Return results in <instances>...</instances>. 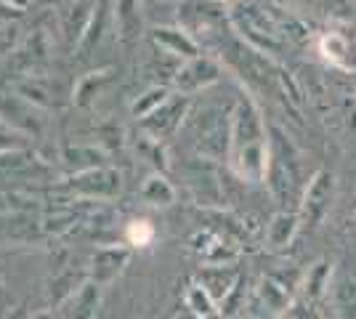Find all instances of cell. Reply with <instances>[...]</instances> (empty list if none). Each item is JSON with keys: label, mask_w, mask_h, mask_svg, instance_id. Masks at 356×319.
I'll return each mask as SVG.
<instances>
[{"label": "cell", "mask_w": 356, "mask_h": 319, "mask_svg": "<svg viewBox=\"0 0 356 319\" xmlns=\"http://www.w3.org/2000/svg\"><path fill=\"white\" fill-rule=\"evenodd\" d=\"M229 115H232L229 167L242 181H266L271 163V138L261 106L250 93H239Z\"/></svg>", "instance_id": "6da1fadb"}, {"label": "cell", "mask_w": 356, "mask_h": 319, "mask_svg": "<svg viewBox=\"0 0 356 319\" xmlns=\"http://www.w3.org/2000/svg\"><path fill=\"white\" fill-rule=\"evenodd\" d=\"M229 24L234 27V32L248 46L266 54L271 59L287 54V48H290V40L282 32L280 19H277L274 0H237V3H232Z\"/></svg>", "instance_id": "7a4b0ae2"}, {"label": "cell", "mask_w": 356, "mask_h": 319, "mask_svg": "<svg viewBox=\"0 0 356 319\" xmlns=\"http://www.w3.org/2000/svg\"><path fill=\"white\" fill-rule=\"evenodd\" d=\"M229 147H232V115H223L221 109H208L202 120L197 122L194 152L202 160L221 163L229 160Z\"/></svg>", "instance_id": "3957f363"}, {"label": "cell", "mask_w": 356, "mask_h": 319, "mask_svg": "<svg viewBox=\"0 0 356 319\" xmlns=\"http://www.w3.org/2000/svg\"><path fill=\"white\" fill-rule=\"evenodd\" d=\"M332 199H335V176L322 167L306 181L303 197H300V205H298L300 224L312 229L319 227L325 221V215L330 213V208H332Z\"/></svg>", "instance_id": "277c9868"}, {"label": "cell", "mask_w": 356, "mask_h": 319, "mask_svg": "<svg viewBox=\"0 0 356 319\" xmlns=\"http://www.w3.org/2000/svg\"><path fill=\"white\" fill-rule=\"evenodd\" d=\"M189 106H192V96L173 91V96L163 106H157L152 115L138 120V128H141V133L157 138V141H168L176 136L178 128L189 117Z\"/></svg>", "instance_id": "5b68a950"}, {"label": "cell", "mask_w": 356, "mask_h": 319, "mask_svg": "<svg viewBox=\"0 0 356 319\" xmlns=\"http://www.w3.org/2000/svg\"><path fill=\"white\" fill-rule=\"evenodd\" d=\"M274 141H271V163H268V173L266 181L271 195L280 199V202H287V199H296V189H298V165L293 160V154L287 152V141L284 136H280L277 131L271 133Z\"/></svg>", "instance_id": "8992f818"}, {"label": "cell", "mask_w": 356, "mask_h": 319, "mask_svg": "<svg viewBox=\"0 0 356 319\" xmlns=\"http://www.w3.org/2000/svg\"><path fill=\"white\" fill-rule=\"evenodd\" d=\"M67 189L77 195V197L86 199H115L122 192V176H120L115 167L109 165H99L90 167V170H80V173H72L67 179Z\"/></svg>", "instance_id": "52a82bcc"}, {"label": "cell", "mask_w": 356, "mask_h": 319, "mask_svg": "<svg viewBox=\"0 0 356 319\" xmlns=\"http://www.w3.org/2000/svg\"><path fill=\"white\" fill-rule=\"evenodd\" d=\"M223 75V67L218 59L213 56H194V59L181 61L176 77H173V91L184 93V96H194V93L205 91L210 85H216Z\"/></svg>", "instance_id": "ba28073f"}, {"label": "cell", "mask_w": 356, "mask_h": 319, "mask_svg": "<svg viewBox=\"0 0 356 319\" xmlns=\"http://www.w3.org/2000/svg\"><path fill=\"white\" fill-rule=\"evenodd\" d=\"M293 306V295L284 282L274 279V277H264L250 295V314L261 319H280L290 314Z\"/></svg>", "instance_id": "9c48e42d"}, {"label": "cell", "mask_w": 356, "mask_h": 319, "mask_svg": "<svg viewBox=\"0 0 356 319\" xmlns=\"http://www.w3.org/2000/svg\"><path fill=\"white\" fill-rule=\"evenodd\" d=\"M131 263V247L125 245H106V247H99L90 259L88 266V279L99 282L102 288L112 285L120 274L125 272V266Z\"/></svg>", "instance_id": "30bf717a"}, {"label": "cell", "mask_w": 356, "mask_h": 319, "mask_svg": "<svg viewBox=\"0 0 356 319\" xmlns=\"http://www.w3.org/2000/svg\"><path fill=\"white\" fill-rule=\"evenodd\" d=\"M152 43H154V48H160V51H165V54H170V56H176V59H181V61L194 59V56L202 54L200 40H197L186 27H181V24H178V27L176 24L154 27V30H152Z\"/></svg>", "instance_id": "8fae6325"}, {"label": "cell", "mask_w": 356, "mask_h": 319, "mask_svg": "<svg viewBox=\"0 0 356 319\" xmlns=\"http://www.w3.org/2000/svg\"><path fill=\"white\" fill-rule=\"evenodd\" d=\"M242 279V274L234 263H205L197 272V282L208 290L210 295L218 301V306L226 301V295L237 288V282Z\"/></svg>", "instance_id": "7c38bea8"}, {"label": "cell", "mask_w": 356, "mask_h": 319, "mask_svg": "<svg viewBox=\"0 0 356 319\" xmlns=\"http://www.w3.org/2000/svg\"><path fill=\"white\" fill-rule=\"evenodd\" d=\"M102 285L86 279L72 295L61 304V317L64 319H96L102 309Z\"/></svg>", "instance_id": "4fadbf2b"}, {"label": "cell", "mask_w": 356, "mask_h": 319, "mask_svg": "<svg viewBox=\"0 0 356 319\" xmlns=\"http://www.w3.org/2000/svg\"><path fill=\"white\" fill-rule=\"evenodd\" d=\"M194 253L202 259V263H234L239 259L237 245L232 240L221 237L218 231L205 229L200 234H194Z\"/></svg>", "instance_id": "5bb4252c"}, {"label": "cell", "mask_w": 356, "mask_h": 319, "mask_svg": "<svg viewBox=\"0 0 356 319\" xmlns=\"http://www.w3.org/2000/svg\"><path fill=\"white\" fill-rule=\"evenodd\" d=\"M316 51L322 54V59L335 67V69H343V72H351L356 67L354 61V46L351 40L338 30H327L316 38Z\"/></svg>", "instance_id": "9a60e30c"}, {"label": "cell", "mask_w": 356, "mask_h": 319, "mask_svg": "<svg viewBox=\"0 0 356 319\" xmlns=\"http://www.w3.org/2000/svg\"><path fill=\"white\" fill-rule=\"evenodd\" d=\"M210 165H216V163L197 157L192 165L186 167L189 189L194 192V197L200 199V205H218L221 202V183L216 181Z\"/></svg>", "instance_id": "2e32d148"}, {"label": "cell", "mask_w": 356, "mask_h": 319, "mask_svg": "<svg viewBox=\"0 0 356 319\" xmlns=\"http://www.w3.org/2000/svg\"><path fill=\"white\" fill-rule=\"evenodd\" d=\"M300 227H303V224H300V213L280 211L271 221H268V227H266L268 247L282 250V247H287V245H293V240H296V234Z\"/></svg>", "instance_id": "e0dca14e"}, {"label": "cell", "mask_w": 356, "mask_h": 319, "mask_svg": "<svg viewBox=\"0 0 356 319\" xmlns=\"http://www.w3.org/2000/svg\"><path fill=\"white\" fill-rule=\"evenodd\" d=\"M115 30L118 38L128 46L141 38V8L138 0H118L115 6Z\"/></svg>", "instance_id": "ac0fdd59"}, {"label": "cell", "mask_w": 356, "mask_h": 319, "mask_svg": "<svg viewBox=\"0 0 356 319\" xmlns=\"http://www.w3.org/2000/svg\"><path fill=\"white\" fill-rule=\"evenodd\" d=\"M96 6L99 0H74L67 11V19H64V30H67V38L72 40L74 46L80 43V38L88 30L90 19L96 14Z\"/></svg>", "instance_id": "d6986e66"}, {"label": "cell", "mask_w": 356, "mask_h": 319, "mask_svg": "<svg viewBox=\"0 0 356 319\" xmlns=\"http://www.w3.org/2000/svg\"><path fill=\"white\" fill-rule=\"evenodd\" d=\"M138 195L152 208H170L176 202V186L157 170V173H152L147 181L141 183V192Z\"/></svg>", "instance_id": "ffe728a7"}, {"label": "cell", "mask_w": 356, "mask_h": 319, "mask_svg": "<svg viewBox=\"0 0 356 319\" xmlns=\"http://www.w3.org/2000/svg\"><path fill=\"white\" fill-rule=\"evenodd\" d=\"M330 277H332V263H327V261L314 263L312 269L306 272V277H303V282H300L303 298L312 301V304H316L327 290H330Z\"/></svg>", "instance_id": "44dd1931"}, {"label": "cell", "mask_w": 356, "mask_h": 319, "mask_svg": "<svg viewBox=\"0 0 356 319\" xmlns=\"http://www.w3.org/2000/svg\"><path fill=\"white\" fill-rule=\"evenodd\" d=\"M170 96H173V85H170V83H157V85L147 88V91L141 93L134 104H131V115H134L136 120H144V117L152 115L157 106H163Z\"/></svg>", "instance_id": "7402d4cb"}, {"label": "cell", "mask_w": 356, "mask_h": 319, "mask_svg": "<svg viewBox=\"0 0 356 319\" xmlns=\"http://www.w3.org/2000/svg\"><path fill=\"white\" fill-rule=\"evenodd\" d=\"M186 309H192L197 319H221V306L200 282L189 285L186 290Z\"/></svg>", "instance_id": "603a6c76"}, {"label": "cell", "mask_w": 356, "mask_h": 319, "mask_svg": "<svg viewBox=\"0 0 356 319\" xmlns=\"http://www.w3.org/2000/svg\"><path fill=\"white\" fill-rule=\"evenodd\" d=\"M35 157H27L24 149H14V152H0V179H22V176H32L35 173Z\"/></svg>", "instance_id": "cb8c5ba5"}, {"label": "cell", "mask_w": 356, "mask_h": 319, "mask_svg": "<svg viewBox=\"0 0 356 319\" xmlns=\"http://www.w3.org/2000/svg\"><path fill=\"white\" fill-rule=\"evenodd\" d=\"M64 163L70 170L80 173V170H90V167L104 165V154L99 152L96 147H83V144H74V147H67L64 149Z\"/></svg>", "instance_id": "d4e9b609"}, {"label": "cell", "mask_w": 356, "mask_h": 319, "mask_svg": "<svg viewBox=\"0 0 356 319\" xmlns=\"http://www.w3.org/2000/svg\"><path fill=\"white\" fill-rule=\"evenodd\" d=\"M332 298L343 319H356V277H341L332 285Z\"/></svg>", "instance_id": "484cf974"}, {"label": "cell", "mask_w": 356, "mask_h": 319, "mask_svg": "<svg viewBox=\"0 0 356 319\" xmlns=\"http://www.w3.org/2000/svg\"><path fill=\"white\" fill-rule=\"evenodd\" d=\"M109 77H112L109 69H99V72H90V75L83 77V80L77 83V88H74V104L90 106V101L96 99V93L102 91V85H104Z\"/></svg>", "instance_id": "4316f807"}, {"label": "cell", "mask_w": 356, "mask_h": 319, "mask_svg": "<svg viewBox=\"0 0 356 319\" xmlns=\"http://www.w3.org/2000/svg\"><path fill=\"white\" fill-rule=\"evenodd\" d=\"M104 27H106V11H104V6L99 3V6H96V14L90 19L88 30H86V35H83L80 43H77V54H80V56H88L90 51L99 46V40H102V35H104Z\"/></svg>", "instance_id": "83f0119b"}, {"label": "cell", "mask_w": 356, "mask_h": 319, "mask_svg": "<svg viewBox=\"0 0 356 319\" xmlns=\"http://www.w3.org/2000/svg\"><path fill=\"white\" fill-rule=\"evenodd\" d=\"M16 93L32 106H40V109L51 106V93H48V88H45L40 80H35L32 75L16 83Z\"/></svg>", "instance_id": "f1b7e54d"}, {"label": "cell", "mask_w": 356, "mask_h": 319, "mask_svg": "<svg viewBox=\"0 0 356 319\" xmlns=\"http://www.w3.org/2000/svg\"><path fill=\"white\" fill-rule=\"evenodd\" d=\"M163 144H165V141H157V138L141 133V138L136 141V152L141 154L147 163H152L157 170H165V167H168V154H165Z\"/></svg>", "instance_id": "f546056e"}, {"label": "cell", "mask_w": 356, "mask_h": 319, "mask_svg": "<svg viewBox=\"0 0 356 319\" xmlns=\"http://www.w3.org/2000/svg\"><path fill=\"white\" fill-rule=\"evenodd\" d=\"M48 38H45L43 32L38 30L32 35L30 40H27V48H24V54H22V61H24V67L27 69H35V67H43L45 61H48Z\"/></svg>", "instance_id": "4dcf8cb0"}, {"label": "cell", "mask_w": 356, "mask_h": 319, "mask_svg": "<svg viewBox=\"0 0 356 319\" xmlns=\"http://www.w3.org/2000/svg\"><path fill=\"white\" fill-rule=\"evenodd\" d=\"M152 240H154V227L144 218H136L125 227V243L131 247H149Z\"/></svg>", "instance_id": "1f68e13d"}, {"label": "cell", "mask_w": 356, "mask_h": 319, "mask_svg": "<svg viewBox=\"0 0 356 319\" xmlns=\"http://www.w3.org/2000/svg\"><path fill=\"white\" fill-rule=\"evenodd\" d=\"M77 224V218H74L72 211H56L54 215H48L43 218V231L45 234H64V231H70V229Z\"/></svg>", "instance_id": "d6a6232c"}, {"label": "cell", "mask_w": 356, "mask_h": 319, "mask_svg": "<svg viewBox=\"0 0 356 319\" xmlns=\"http://www.w3.org/2000/svg\"><path fill=\"white\" fill-rule=\"evenodd\" d=\"M300 3L322 11L325 16H346L348 6H351V0H300Z\"/></svg>", "instance_id": "836d02e7"}, {"label": "cell", "mask_w": 356, "mask_h": 319, "mask_svg": "<svg viewBox=\"0 0 356 319\" xmlns=\"http://www.w3.org/2000/svg\"><path fill=\"white\" fill-rule=\"evenodd\" d=\"M24 147H27V136L0 122V152H14V149H24Z\"/></svg>", "instance_id": "e575fe53"}, {"label": "cell", "mask_w": 356, "mask_h": 319, "mask_svg": "<svg viewBox=\"0 0 356 319\" xmlns=\"http://www.w3.org/2000/svg\"><path fill=\"white\" fill-rule=\"evenodd\" d=\"M290 317L293 319H319V311L314 309L312 301L300 298V301H293V306H290Z\"/></svg>", "instance_id": "d590c367"}, {"label": "cell", "mask_w": 356, "mask_h": 319, "mask_svg": "<svg viewBox=\"0 0 356 319\" xmlns=\"http://www.w3.org/2000/svg\"><path fill=\"white\" fill-rule=\"evenodd\" d=\"M16 40H19V27L3 24L0 27V54H8L16 46Z\"/></svg>", "instance_id": "8d00e7d4"}, {"label": "cell", "mask_w": 356, "mask_h": 319, "mask_svg": "<svg viewBox=\"0 0 356 319\" xmlns=\"http://www.w3.org/2000/svg\"><path fill=\"white\" fill-rule=\"evenodd\" d=\"M0 6H6V8H11V11H22V8L27 6V0H0Z\"/></svg>", "instance_id": "74e56055"}, {"label": "cell", "mask_w": 356, "mask_h": 319, "mask_svg": "<svg viewBox=\"0 0 356 319\" xmlns=\"http://www.w3.org/2000/svg\"><path fill=\"white\" fill-rule=\"evenodd\" d=\"M32 319H51V314H48V311H40V314H35Z\"/></svg>", "instance_id": "f35d334b"}, {"label": "cell", "mask_w": 356, "mask_h": 319, "mask_svg": "<svg viewBox=\"0 0 356 319\" xmlns=\"http://www.w3.org/2000/svg\"><path fill=\"white\" fill-rule=\"evenodd\" d=\"M0 319H8V314H6V306H0Z\"/></svg>", "instance_id": "ab89813d"}, {"label": "cell", "mask_w": 356, "mask_h": 319, "mask_svg": "<svg viewBox=\"0 0 356 319\" xmlns=\"http://www.w3.org/2000/svg\"><path fill=\"white\" fill-rule=\"evenodd\" d=\"M216 3H221V6H226V3H229V6H232V3H237V0H216Z\"/></svg>", "instance_id": "60d3db41"}, {"label": "cell", "mask_w": 356, "mask_h": 319, "mask_svg": "<svg viewBox=\"0 0 356 319\" xmlns=\"http://www.w3.org/2000/svg\"><path fill=\"white\" fill-rule=\"evenodd\" d=\"M280 319H293V317H290V314H287V317H280Z\"/></svg>", "instance_id": "b9f144b4"}]
</instances>
